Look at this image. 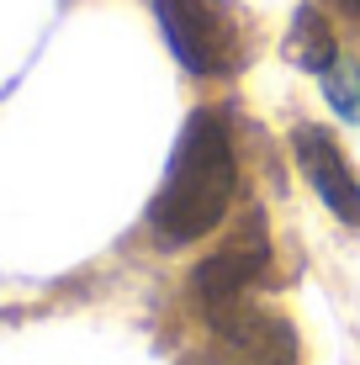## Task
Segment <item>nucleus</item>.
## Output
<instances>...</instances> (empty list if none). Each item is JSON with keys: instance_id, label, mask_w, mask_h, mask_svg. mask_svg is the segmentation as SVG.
Here are the masks:
<instances>
[{"instance_id": "1", "label": "nucleus", "mask_w": 360, "mask_h": 365, "mask_svg": "<svg viewBox=\"0 0 360 365\" xmlns=\"http://www.w3.org/2000/svg\"><path fill=\"white\" fill-rule=\"evenodd\" d=\"M233 191H239V159H233L228 122H222L212 106H202L185 122L175 154H170L165 185H159L154 207H148L154 244L185 249V244H196V238H207L228 217Z\"/></svg>"}, {"instance_id": "2", "label": "nucleus", "mask_w": 360, "mask_h": 365, "mask_svg": "<svg viewBox=\"0 0 360 365\" xmlns=\"http://www.w3.org/2000/svg\"><path fill=\"white\" fill-rule=\"evenodd\" d=\"M265 265H270L265 217H259V212H250V217H244L239 228H233V233L212 249V255L191 270V297H196V307H202L207 318L239 307V302L250 297V286L265 275Z\"/></svg>"}, {"instance_id": "3", "label": "nucleus", "mask_w": 360, "mask_h": 365, "mask_svg": "<svg viewBox=\"0 0 360 365\" xmlns=\"http://www.w3.org/2000/svg\"><path fill=\"white\" fill-rule=\"evenodd\" d=\"M292 154H297L302 180L318 191V201H324L344 228H360V175H355L350 159H344V148L334 143V133L318 128V122H302V128L292 133Z\"/></svg>"}, {"instance_id": "4", "label": "nucleus", "mask_w": 360, "mask_h": 365, "mask_svg": "<svg viewBox=\"0 0 360 365\" xmlns=\"http://www.w3.org/2000/svg\"><path fill=\"white\" fill-rule=\"evenodd\" d=\"M165 43L191 74H222L233 64V32L207 0H154Z\"/></svg>"}, {"instance_id": "5", "label": "nucleus", "mask_w": 360, "mask_h": 365, "mask_svg": "<svg viewBox=\"0 0 360 365\" xmlns=\"http://www.w3.org/2000/svg\"><path fill=\"white\" fill-rule=\"evenodd\" d=\"M207 323L217 329V339L228 344V355L239 365H292L297 360V334L281 318H270V312H254L239 302V307L217 312Z\"/></svg>"}, {"instance_id": "6", "label": "nucleus", "mask_w": 360, "mask_h": 365, "mask_svg": "<svg viewBox=\"0 0 360 365\" xmlns=\"http://www.w3.org/2000/svg\"><path fill=\"white\" fill-rule=\"evenodd\" d=\"M287 58L307 74H329L334 58H339V43H334V27L318 6H297L292 11V32H287Z\"/></svg>"}, {"instance_id": "7", "label": "nucleus", "mask_w": 360, "mask_h": 365, "mask_svg": "<svg viewBox=\"0 0 360 365\" xmlns=\"http://www.w3.org/2000/svg\"><path fill=\"white\" fill-rule=\"evenodd\" d=\"M334 11H344V16H355V21H360V0H334Z\"/></svg>"}]
</instances>
